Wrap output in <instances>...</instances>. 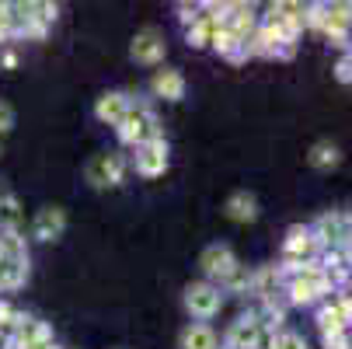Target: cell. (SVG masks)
<instances>
[{
    "label": "cell",
    "instance_id": "obj_18",
    "mask_svg": "<svg viewBox=\"0 0 352 349\" xmlns=\"http://www.w3.org/2000/svg\"><path fill=\"white\" fill-rule=\"evenodd\" d=\"M318 231H321L324 241H342V237H345V234H342V217H321V220H318Z\"/></svg>",
    "mask_w": 352,
    "mask_h": 349
},
{
    "label": "cell",
    "instance_id": "obj_13",
    "mask_svg": "<svg viewBox=\"0 0 352 349\" xmlns=\"http://www.w3.org/2000/svg\"><path fill=\"white\" fill-rule=\"evenodd\" d=\"M338 161H342V154H338L335 143H314V151H311V165H314V168L328 171V168H335Z\"/></svg>",
    "mask_w": 352,
    "mask_h": 349
},
{
    "label": "cell",
    "instance_id": "obj_19",
    "mask_svg": "<svg viewBox=\"0 0 352 349\" xmlns=\"http://www.w3.org/2000/svg\"><path fill=\"white\" fill-rule=\"evenodd\" d=\"M307 248H311V237H307V231L293 227V231H289V241H286V252H289V255H296V252H307Z\"/></svg>",
    "mask_w": 352,
    "mask_h": 349
},
{
    "label": "cell",
    "instance_id": "obj_24",
    "mask_svg": "<svg viewBox=\"0 0 352 349\" xmlns=\"http://www.w3.org/2000/svg\"><path fill=\"white\" fill-rule=\"evenodd\" d=\"M0 63H4V67H8V70H11V67H14V63H18V56H14V53H4V56H0Z\"/></svg>",
    "mask_w": 352,
    "mask_h": 349
},
{
    "label": "cell",
    "instance_id": "obj_23",
    "mask_svg": "<svg viewBox=\"0 0 352 349\" xmlns=\"http://www.w3.org/2000/svg\"><path fill=\"white\" fill-rule=\"evenodd\" d=\"M335 70H338V81H352V56H345Z\"/></svg>",
    "mask_w": 352,
    "mask_h": 349
},
{
    "label": "cell",
    "instance_id": "obj_6",
    "mask_svg": "<svg viewBox=\"0 0 352 349\" xmlns=\"http://www.w3.org/2000/svg\"><path fill=\"white\" fill-rule=\"evenodd\" d=\"M63 227H67V213H63L60 207H45V210L35 213L32 234H35L38 241H56V237L63 234Z\"/></svg>",
    "mask_w": 352,
    "mask_h": 349
},
{
    "label": "cell",
    "instance_id": "obj_9",
    "mask_svg": "<svg viewBox=\"0 0 352 349\" xmlns=\"http://www.w3.org/2000/svg\"><path fill=\"white\" fill-rule=\"evenodd\" d=\"M126 112H129V102H126V94H119V91L102 94V102H98V119H105V123H122Z\"/></svg>",
    "mask_w": 352,
    "mask_h": 349
},
{
    "label": "cell",
    "instance_id": "obj_15",
    "mask_svg": "<svg viewBox=\"0 0 352 349\" xmlns=\"http://www.w3.org/2000/svg\"><path fill=\"white\" fill-rule=\"evenodd\" d=\"M25 273H28V266H18V262H4V259H0V290L21 286V283H25Z\"/></svg>",
    "mask_w": 352,
    "mask_h": 349
},
{
    "label": "cell",
    "instance_id": "obj_20",
    "mask_svg": "<svg viewBox=\"0 0 352 349\" xmlns=\"http://www.w3.org/2000/svg\"><path fill=\"white\" fill-rule=\"evenodd\" d=\"M272 349H307V346H304V335L286 332V335H279V339H276V346H272Z\"/></svg>",
    "mask_w": 352,
    "mask_h": 349
},
{
    "label": "cell",
    "instance_id": "obj_17",
    "mask_svg": "<svg viewBox=\"0 0 352 349\" xmlns=\"http://www.w3.org/2000/svg\"><path fill=\"white\" fill-rule=\"evenodd\" d=\"M314 297H318V290H314L307 279H300V276H296V279L289 283V301H293V304H311Z\"/></svg>",
    "mask_w": 352,
    "mask_h": 349
},
{
    "label": "cell",
    "instance_id": "obj_8",
    "mask_svg": "<svg viewBox=\"0 0 352 349\" xmlns=\"http://www.w3.org/2000/svg\"><path fill=\"white\" fill-rule=\"evenodd\" d=\"M154 94L157 98H168V102H178L185 94V81L178 70H157L154 74Z\"/></svg>",
    "mask_w": 352,
    "mask_h": 349
},
{
    "label": "cell",
    "instance_id": "obj_16",
    "mask_svg": "<svg viewBox=\"0 0 352 349\" xmlns=\"http://www.w3.org/2000/svg\"><path fill=\"white\" fill-rule=\"evenodd\" d=\"M318 321H321V332H324V339L328 335H342V328H345V321H342V315H338V308H324L321 315H318Z\"/></svg>",
    "mask_w": 352,
    "mask_h": 349
},
{
    "label": "cell",
    "instance_id": "obj_14",
    "mask_svg": "<svg viewBox=\"0 0 352 349\" xmlns=\"http://www.w3.org/2000/svg\"><path fill=\"white\" fill-rule=\"evenodd\" d=\"M18 224H21V210H18V199L14 195H4L0 199V227L18 234Z\"/></svg>",
    "mask_w": 352,
    "mask_h": 349
},
{
    "label": "cell",
    "instance_id": "obj_12",
    "mask_svg": "<svg viewBox=\"0 0 352 349\" xmlns=\"http://www.w3.org/2000/svg\"><path fill=\"white\" fill-rule=\"evenodd\" d=\"M0 259L4 262H18V266H28V252H25V241L11 231L0 234Z\"/></svg>",
    "mask_w": 352,
    "mask_h": 349
},
{
    "label": "cell",
    "instance_id": "obj_1",
    "mask_svg": "<svg viewBox=\"0 0 352 349\" xmlns=\"http://www.w3.org/2000/svg\"><path fill=\"white\" fill-rule=\"evenodd\" d=\"M199 266H203V273L210 279H220V283L237 276V259H234V252L227 244H210L203 252V259H199Z\"/></svg>",
    "mask_w": 352,
    "mask_h": 349
},
{
    "label": "cell",
    "instance_id": "obj_22",
    "mask_svg": "<svg viewBox=\"0 0 352 349\" xmlns=\"http://www.w3.org/2000/svg\"><path fill=\"white\" fill-rule=\"evenodd\" d=\"M8 35H14V25H11V11H8V4H0V42H4Z\"/></svg>",
    "mask_w": 352,
    "mask_h": 349
},
{
    "label": "cell",
    "instance_id": "obj_11",
    "mask_svg": "<svg viewBox=\"0 0 352 349\" xmlns=\"http://www.w3.org/2000/svg\"><path fill=\"white\" fill-rule=\"evenodd\" d=\"M182 349H217V335L210 325H188L182 332Z\"/></svg>",
    "mask_w": 352,
    "mask_h": 349
},
{
    "label": "cell",
    "instance_id": "obj_5",
    "mask_svg": "<svg viewBox=\"0 0 352 349\" xmlns=\"http://www.w3.org/2000/svg\"><path fill=\"white\" fill-rule=\"evenodd\" d=\"M133 60L136 63H161L164 60V39L157 28H143L133 39Z\"/></svg>",
    "mask_w": 352,
    "mask_h": 349
},
{
    "label": "cell",
    "instance_id": "obj_3",
    "mask_svg": "<svg viewBox=\"0 0 352 349\" xmlns=\"http://www.w3.org/2000/svg\"><path fill=\"white\" fill-rule=\"evenodd\" d=\"M185 308L199 318H213L220 311V290L210 283H192L185 290Z\"/></svg>",
    "mask_w": 352,
    "mask_h": 349
},
{
    "label": "cell",
    "instance_id": "obj_25",
    "mask_svg": "<svg viewBox=\"0 0 352 349\" xmlns=\"http://www.w3.org/2000/svg\"><path fill=\"white\" fill-rule=\"evenodd\" d=\"M4 346H11V335H8V332H0V349H4Z\"/></svg>",
    "mask_w": 352,
    "mask_h": 349
},
{
    "label": "cell",
    "instance_id": "obj_10",
    "mask_svg": "<svg viewBox=\"0 0 352 349\" xmlns=\"http://www.w3.org/2000/svg\"><path fill=\"white\" fill-rule=\"evenodd\" d=\"M227 217L230 220H241V224H248V220H255L258 217V203H255V195L251 192H237L230 203H227Z\"/></svg>",
    "mask_w": 352,
    "mask_h": 349
},
{
    "label": "cell",
    "instance_id": "obj_21",
    "mask_svg": "<svg viewBox=\"0 0 352 349\" xmlns=\"http://www.w3.org/2000/svg\"><path fill=\"white\" fill-rule=\"evenodd\" d=\"M14 129V109L8 102H0V136Z\"/></svg>",
    "mask_w": 352,
    "mask_h": 349
},
{
    "label": "cell",
    "instance_id": "obj_4",
    "mask_svg": "<svg viewBox=\"0 0 352 349\" xmlns=\"http://www.w3.org/2000/svg\"><path fill=\"white\" fill-rule=\"evenodd\" d=\"M164 168H168V147H164V140H157V143H140V147H136V171H140V175L154 178V175H161Z\"/></svg>",
    "mask_w": 352,
    "mask_h": 349
},
{
    "label": "cell",
    "instance_id": "obj_7",
    "mask_svg": "<svg viewBox=\"0 0 352 349\" xmlns=\"http://www.w3.org/2000/svg\"><path fill=\"white\" fill-rule=\"evenodd\" d=\"M258 332H262V321H258L255 315H251V318H241V321L230 328L227 342H230V349H255Z\"/></svg>",
    "mask_w": 352,
    "mask_h": 349
},
{
    "label": "cell",
    "instance_id": "obj_2",
    "mask_svg": "<svg viewBox=\"0 0 352 349\" xmlns=\"http://www.w3.org/2000/svg\"><path fill=\"white\" fill-rule=\"evenodd\" d=\"M87 182L105 189V185H119L122 182V158L119 154H94L87 161Z\"/></svg>",
    "mask_w": 352,
    "mask_h": 349
}]
</instances>
